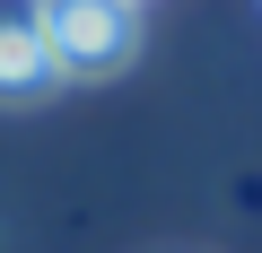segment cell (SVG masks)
<instances>
[{"instance_id":"cell-1","label":"cell","mask_w":262,"mask_h":253,"mask_svg":"<svg viewBox=\"0 0 262 253\" xmlns=\"http://www.w3.org/2000/svg\"><path fill=\"white\" fill-rule=\"evenodd\" d=\"M61 79H114L140 53V0H35Z\"/></svg>"},{"instance_id":"cell-2","label":"cell","mask_w":262,"mask_h":253,"mask_svg":"<svg viewBox=\"0 0 262 253\" xmlns=\"http://www.w3.org/2000/svg\"><path fill=\"white\" fill-rule=\"evenodd\" d=\"M53 87H61V61L44 44L35 0H0V105H35Z\"/></svg>"}]
</instances>
